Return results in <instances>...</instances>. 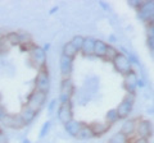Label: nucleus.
<instances>
[{"label": "nucleus", "instance_id": "nucleus-1", "mask_svg": "<svg viewBox=\"0 0 154 143\" xmlns=\"http://www.w3.org/2000/svg\"><path fill=\"white\" fill-rule=\"evenodd\" d=\"M75 95V84L71 78H63L60 82V89H59V104H67L72 102V97Z\"/></svg>", "mask_w": 154, "mask_h": 143}, {"label": "nucleus", "instance_id": "nucleus-2", "mask_svg": "<svg viewBox=\"0 0 154 143\" xmlns=\"http://www.w3.org/2000/svg\"><path fill=\"white\" fill-rule=\"evenodd\" d=\"M135 97H136V95L126 93V96H125L122 98V101L118 104V106L116 109H117L119 119H123V120L128 119L130 114H131L132 109H134V105H135Z\"/></svg>", "mask_w": 154, "mask_h": 143}, {"label": "nucleus", "instance_id": "nucleus-3", "mask_svg": "<svg viewBox=\"0 0 154 143\" xmlns=\"http://www.w3.org/2000/svg\"><path fill=\"white\" fill-rule=\"evenodd\" d=\"M35 89L40 92H44L48 95L50 89V75L48 68H42L40 70H37L36 78H35Z\"/></svg>", "mask_w": 154, "mask_h": 143}, {"label": "nucleus", "instance_id": "nucleus-4", "mask_svg": "<svg viewBox=\"0 0 154 143\" xmlns=\"http://www.w3.org/2000/svg\"><path fill=\"white\" fill-rule=\"evenodd\" d=\"M46 97H48L46 93L33 89V91H32L30 95H28L26 105H27V106H30L31 109H33L35 111L38 112L42 107L45 106V104H46Z\"/></svg>", "mask_w": 154, "mask_h": 143}, {"label": "nucleus", "instance_id": "nucleus-5", "mask_svg": "<svg viewBox=\"0 0 154 143\" xmlns=\"http://www.w3.org/2000/svg\"><path fill=\"white\" fill-rule=\"evenodd\" d=\"M30 59L32 64L40 70L42 68H46V51L42 49V46L33 45L30 49Z\"/></svg>", "mask_w": 154, "mask_h": 143}, {"label": "nucleus", "instance_id": "nucleus-6", "mask_svg": "<svg viewBox=\"0 0 154 143\" xmlns=\"http://www.w3.org/2000/svg\"><path fill=\"white\" fill-rule=\"evenodd\" d=\"M0 123H2L4 127L11 128V129H22L23 127H26L19 114L4 112L3 115H0Z\"/></svg>", "mask_w": 154, "mask_h": 143}, {"label": "nucleus", "instance_id": "nucleus-7", "mask_svg": "<svg viewBox=\"0 0 154 143\" xmlns=\"http://www.w3.org/2000/svg\"><path fill=\"white\" fill-rule=\"evenodd\" d=\"M112 64L114 66V69L122 75H127L130 72H132V63L123 52H119L116 56V59L112 61Z\"/></svg>", "mask_w": 154, "mask_h": 143}, {"label": "nucleus", "instance_id": "nucleus-8", "mask_svg": "<svg viewBox=\"0 0 154 143\" xmlns=\"http://www.w3.org/2000/svg\"><path fill=\"white\" fill-rule=\"evenodd\" d=\"M57 116L58 120L62 124L68 123L73 119V106H72V102H67V104H59L57 110Z\"/></svg>", "mask_w": 154, "mask_h": 143}, {"label": "nucleus", "instance_id": "nucleus-9", "mask_svg": "<svg viewBox=\"0 0 154 143\" xmlns=\"http://www.w3.org/2000/svg\"><path fill=\"white\" fill-rule=\"evenodd\" d=\"M153 16H154V0L143 1L141 7L137 9V18L143 22L150 23Z\"/></svg>", "mask_w": 154, "mask_h": 143}, {"label": "nucleus", "instance_id": "nucleus-10", "mask_svg": "<svg viewBox=\"0 0 154 143\" xmlns=\"http://www.w3.org/2000/svg\"><path fill=\"white\" fill-rule=\"evenodd\" d=\"M136 134L139 138H145L149 139L153 134V127L152 121L148 119H139L137 125H136Z\"/></svg>", "mask_w": 154, "mask_h": 143}, {"label": "nucleus", "instance_id": "nucleus-11", "mask_svg": "<svg viewBox=\"0 0 154 143\" xmlns=\"http://www.w3.org/2000/svg\"><path fill=\"white\" fill-rule=\"evenodd\" d=\"M137 82H139V75L136 74V72L132 70L127 75H125V89H126V92L131 95H136Z\"/></svg>", "mask_w": 154, "mask_h": 143}, {"label": "nucleus", "instance_id": "nucleus-12", "mask_svg": "<svg viewBox=\"0 0 154 143\" xmlns=\"http://www.w3.org/2000/svg\"><path fill=\"white\" fill-rule=\"evenodd\" d=\"M59 69L63 78H71L72 69H73V59L66 55H60L59 58Z\"/></svg>", "mask_w": 154, "mask_h": 143}, {"label": "nucleus", "instance_id": "nucleus-13", "mask_svg": "<svg viewBox=\"0 0 154 143\" xmlns=\"http://www.w3.org/2000/svg\"><path fill=\"white\" fill-rule=\"evenodd\" d=\"M37 114H38L37 111H35V110H33V109H31L30 106L25 105V106L22 107L21 112H19V115H21L23 123H25V125H28V124H31V123L36 119Z\"/></svg>", "mask_w": 154, "mask_h": 143}, {"label": "nucleus", "instance_id": "nucleus-14", "mask_svg": "<svg viewBox=\"0 0 154 143\" xmlns=\"http://www.w3.org/2000/svg\"><path fill=\"white\" fill-rule=\"evenodd\" d=\"M82 125H84V123L72 119L71 121L64 124V130L67 132V134H69L71 137H75L76 138L77 134H79V132L81 130V128H82Z\"/></svg>", "mask_w": 154, "mask_h": 143}, {"label": "nucleus", "instance_id": "nucleus-15", "mask_svg": "<svg viewBox=\"0 0 154 143\" xmlns=\"http://www.w3.org/2000/svg\"><path fill=\"white\" fill-rule=\"evenodd\" d=\"M136 125H137V121L135 120V119H126V120L123 121L119 132L130 138L131 136H134V133H136Z\"/></svg>", "mask_w": 154, "mask_h": 143}, {"label": "nucleus", "instance_id": "nucleus-16", "mask_svg": "<svg viewBox=\"0 0 154 143\" xmlns=\"http://www.w3.org/2000/svg\"><path fill=\"white\" fill-rule=\"evenodd\" d=\"M95 41H96V39H94V37H91V36L85 37L82 49H81V52H82L85 56H91V55H94Z\"/></svg>", "mask_w": 154, "mask_h": 143}, {"label": "nucleus", "instance_id": "nucleus-17", "mask_svg": "<svg viewBox=\"0 0 154 143\" xmlns=\"http://www.w3.org/2000/svg\"><path fill=\"white\" fill-rule=\"evenodd\" d=\"M90 127H91V129H93L94 137H102L103 134H105V133L108 132L110 125L108 123H93Z\"/></svg>", "mask_w": 154, "mask_h": 143}, {"label": "nucleus", "instance_id": "nucleus-18", "mask_svg": "<svg viewBox=\"0 0 154 143\" xmlns=\"http://www.w3.org/2000/svg\"><path fill=\"white\" fill-rule=\"evenodd\" d=\"M107 47H108L107 42L103 41V40H98V39H96V41H95V49H94V56L104 59L105 52H107Z\"/></svg>", "mask_w": 154, "mask_h": 143}, {"label": "nucleus", "instance_id": "nucleus-19", "mask_svg": "<svg viewBox=\"0 0 154 143\" xmlns=\"http://www.w3.org/2000/svg\"><path fill=\"white\" fill-rule=\"evenodd\" d=\"M76 138H79V139H81V141H88V139H91V138H94V133H93V129H91V127L84 124L82 128H81V130L79 132V134H77Z\"/></svg>", "mask_w": 154, "mask_h": 143}, {"label": "nucleus", "instance_id": "nucleus-20", "mask_svg": "<svg viewBox=\"0 0 154 143\" xmlns=\"http://www.w3.org/2000/svg\"><path fill=\"white\" fill-rule=\"evenodd\" d=\"M79 50L76 49V47L71 44V41L69 42H67V44H64L63 46V52H62V55H66V56H68V58L71 59H75V56L79 54Z\"/></svg>", "mask_w": 154, "mask_h": 143}, {"label": "nucleus", "instance_id": "nucleus-21", "mask_svg": "<svg viewBox=\"0 0 154 143\" xmlns=\"http://www.w3.org/2000/svg\"><path fill=\"white\" fill-rule=\"evenodd\" d=\"M105 120H107V123L109 124V125H112V124L117 123L119 120L117 109H110V110H108L107 114H105Z\"/></svg>", "mask_w": 154, "mask_h": 143}, {"label": "nucleus", "instance_id": "nucleus-22", "mask_svg": "<svg viewBox=\"0 0 154 143\" xmlns=\"http://www.w3.org/2000/svg\"><path fill=\"white\" fill-rule=\"evenodd\" d=\"M108 143H130V138L127 136H125L123 133L117 132L116 134H113L110 137Z\"/></svg>", "mask_w": 154, "mask_h": 143}, {"label": "nucleus", "instance_id": "nucleus-23", "mask_svg": "<svg viewBox=\"0 0 154 143\" xmlns=\"http://www.w3.org/2000/svg\"><path fill=\"white\" fill-rule=\"evenodd\" d=\"M119 54V51L116 49L114 46H112V45H109L108 44V47H107V52H105V56H104V59L105 60H108V61H112L116 59V56H117Z\"/></svg>", "mask_w": 154, "mask_h": 143}, {"label": "nucleus", "instance_id": "nucleus-24", "mask_svg": "<svg viewBox=\"0 0 154 143\" xmlns=\"http://www.w3.org/2000/svg\"><path fill=\"white\" fill-rule=\"evenodd\" d=\"M5 39L11 45H21V36H19V33L12 32L9 35H7Z\"/></svg>", "mask_w": 154, "mask_h": 143}, {"label": "nucleus", "instance_id": "nucleus-25", "mask_svg": "<svg viewBox=\"0 0 154 143\" xmlns=\"http://www.w3.org/2000/svg\"><path fill=\"white\" fill-rule=\"evenodd\" d=\"M84 40H85V37L84 36H81V35H76L73 39L71 40V44L73 45L77 50H79L81 52V49H82V45H84Z\"/></svg>", "mask_w": 154, "mask_h": 143}, {"label": "nucleus", "instance_id": "nucleus-26", "mask_svg": "<svg viewBox=\"0 0 154 143\" xmlns=\"http://www.w3.org/2000/svg\"><path fill=\"white\" fill-rule=\"evenodd\" d=\"M50 128H51V121L50 120H46L44 124H42V127H41V129H40V133H38V138H45L48 134H49V130H50Z\"/></svg>", "mask_w": 154, "mask_h": 143}, {"label": "nucleus", "instance_id": "nucleus-27", "mask_svg": "<svg viewBox=\"0 0 154 143\" xmlns=\"http://www.w3.org/2000/svg\"><path fill=\"white\" fill-rule=\"evenodd\" d=\"M58 106H59V100H58V98H53V100H50V101L46 104L48 112H49L50 115H51V114H54V111L58 110V109H57Z\"/></svg>", "mask_w": 154, "mask_h": 143}, {"label": "nucleus", "instance_id": "nucleus-28", "mask_svg": "<svg viewBox=\"0 0 154 143\" xmlns=\"http://www.w3.org/2000/svg\"><path fill=\"white\" fill-rule=\"evenodd\" d=\"M141 4H143L141 0H128V5L131 7V8H135L136 10L141 7Z\"/></svg>", "mask_w": 154, "mask_h": 143}, {"label": "nucleus", "instance_id": "nucleus-29", "mask_svg": "<svg viewBox=\"0 0 154 143\" xmlns=\"http://www.w3.org/2000/svg\"><path fill=\"white\" fill-rule=\"evenodd\" d=\"M146 44H148V47H149V49H150L152 54L154 55V37H148Z\"/></svg>", "mask_w": 154, "mask_h": 143}, {"label": "nucleus", "instance_id": "nucleus-30", "mask_svg": "<svg viewBox=\"0 0 154 143\" xmlns=\"http://www.w3.org/2000/svg\"><path fill=\"white\" fill-rule=\"evenodd\" d=\"M0 143H8V137L2 129H0Z\"/></svg>", "mask_w": 154, "mask_h": 143}, {"label": "nucleus", "instance_id": "nucleus-31", "mask_svg": "<svg viewBox=\"0 0 154 143\" xmlns=\"http://www.w3.org/2000/svg\"><path fill=\"white\" fill-rule=\"evenodd\" d=\"M146 32H148V37H154V26L149 25L146 28Z\"/></svg>", "mask_w": 154, "mask_h": 143}, {"label": "nucleus", "instance_id": "nucleus-32", "mask_svg": "<svg viewBox=\"0 0 154 143\" xmlns=\"http://www.w3.org/2000/svg\"><path fill=\"white\" fill-rule=\"evenodd\" d=\"M132 143H149V139H145V138H136Z\"/></svg>", "mask_w": 154, "mask_h": 143}, {"label": "nucleus", "instance_id": "nucleus-33", "mask_svg": "<svg viewBox=\"0 0 154 143\" xmlns=\"http://www.w3.org/2000/svg\"><path fill=\"white\" fill-rule=\"evenodd\" d=\"M145 87V82H144L143 78H139V82H137V88H144Z\"/></svg>", "mask_w": 154, "mask_h": 143}, {"label": "nucleus", "instance_id": "nucleus-34", "mask_svg": "<svg viewBox=\"0 0 154 143\" xmlns=\"http://www.w3.org/2000/svg\"><path fill=\"white\" fill-rule=\"evenodd\" d=\"M99 5L102 7L104 10H108V9H109V5H108V4H105L104 1H99Z\"/></svg>", "mask_w": 154, "mask_h": 143}, {"label": "nucleus", "instance_id": "nucleus-35", "mask_svg": "<svg viewBox=\"0 0 154 143\" xmlns=\"http://www.w3.org/2000/svg\"><path fill=\"white\" fill-rule=\"evenodd\" d=\"M58 9H59V7H53V8L50 9V12H49V14H54L55 12H58Z\"/></svg>", "mask_w": 154, "mask_h": 143}, {"label": "nucleus", "instance_id": "nucleus-36", "mask_svg": "<svg viewBox=\"0 0 154 143\" xmlns=\"http://www.w3.org/2000/svg\"><path fill=\"white\" fill-rule=\"evenodd\" d=\"M109 41H110V42H117V39H116L114 35H110V36H109Z\"/></svg>", "mask_w": 154, "mask_h": 143}, {"label": "nucleus", "instance_id": "nucleus-37", "mask_svg": "<svg viewBox=\"0 0 154 143\" xmlns=\"http://www.w3.org/2000/svg\"><path fill=\"white\" fill-rule=\"evenodd\" d=\"M42 49H44V50L48 52V51H49V49H50V44H46L45 46H42Z\"/></svg>", "mask_w": 154, "mask_h": 143}, {"label": "nucleus", "instance_id": "nucleus-38", "mask_svg": "<svg viewBox=\"0 0 154 143\" xmlns=\"http://www.w3.org/2000/svg\"><path fill=\"white\" fill-rule=\"evenodd\" d=\"M4 112H5V111H4V109H3V105H2V100H0V115H3Z\"/></svg>", "mask_w": 154, "mask_h": 143}, {"label": "nucleus", "instance_id": "nucleus-39", "mask_svg": "<svg viewBox=\"0 0 154 143\" xmlns=\"http://www.w3.org/2000/svg\"><path fill=\"white\" fill-rule=\"evenodd\" d=\"M22 143H31V141H30V139H27V138H26V139H23V141H22Z\"/></svg>", "mask_w": 154, "mask_h": 143}, {"label": "nucleus", "instance_id": "nucleus-40", "mask_svg": "<svg viewBox=\"0 0 154 143\" xmlns=\"http://www.w3.org/2000/svg\"><path fill=\"white\" fill-rule=\"evenodd\" d=\"M149 25H152V26H154V16H153V18H152V21H150V23Z\"/></svg>", "mask_w": 154, "mask_h": 143}, {"label": "nucleus", "instance_id": "nucleus-41", "mask_svg": "<svg viewBox=\"0 0 154 143\" xmlns=\"http://www.w3.org/2000/svg\"><path fill=\"white\" fill-rule=\"evenodd\" d=\"M2 47H3V42H2V40H0V51H2Z\"/></svg>", "mask_w": 154, "mask_h": 143}, {"label": "nucleus", "instance_id": "nucleus-42", "mask_svg": "<svg viewBox=\"0 0 154 143\" xmlns=\"http://www.w3.org/2000/svg\"><path fill=\"white\" fill-rule=\"evenodd\" d=\"M0 125H2V123H0Z\"/></svg>", "mask_w": 154, "mask_h": 143}]
</instances>
